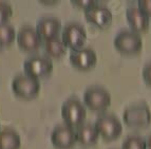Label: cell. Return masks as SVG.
<instances>
[{"label": "cell", "mask_w": 151, "mask_h": 149, "mask_svg": "<svg viewBox=\"0 0 151 149\" xmlns=\"http://www.w3.org/2000/svg\"><path fill=\"white\" fill-rule=\"evenodd\" d=\"M61 116L65 125L72 127H78L83 124L86 119V107L81 101L76 99H69L61 106Z\"/></svg>", "instance_id": "obj_2"}, {"label": "cell", "mask_w": 151, "mask_h": 149, "mask_svg": "<svg viewBox=\"0 0 151 149\" xmlns=\"http://www.w3.org/2000/svg\"><path fill=\"white\" fill-rule=\"evenodd\" d=\"M61 30V22L55 17H43L36 24V31L41 39L49 40L58 37V33Z\"/></svg>", "instance_id": "obj_13"}, {"label": "cell", "mask_w": 151, "mask_h": 149, "mask_svg": "<svg viewBox=\"0 0 151 149\" xmlns=\"http://www.w3.org/2000/svg\"><path fill=\"white\" fill-rule=\"evenodd\" d=\"M75 133L76 141L86 147L94 146L99 139V133L97 129L95 128V125L92 124H83L78 126L75 130Z\"/></svg>", "instance_id": "obj_15"}, {"label": "cell", "mask_w": 151, "mask_h": 149, "mask_svg": "<svg viewBox=\"0 0 151 149\" xmlns=\"http://www.w3.org/2000/svg\"><path fill=\"white\" fill-rule=\"evenodd\" d=\"M12 90L18 97L23 99H35L40 91L39 81L28 75H17L12 81Z\"/></svg>", "instance_id": "obj_6"}, {"label": "cell", "mask_w": 151, "mask_h": 149, "mask_svg": "<svg viewBox=\"0 0 151 149\" xmlns=\"http://www.w3.org/2000/svg\"><path fill=\"white\" fill-rule=\"evenodd\" d=\"M145 142H146V149H151V134L147 137Z\"/></svg>", "instance_id": "obj_24"}, {"label": "cell", "mask_w": 151, "mask_h": 149, "mask_svg": "<svg viewBox=\"0 0 151 149\" xmlns=\"http://www.w3.org/2000/svg\"><path fill=\"white\" fill-rule=\"evenodd\" d=\"M72 3H73L75 6H77L78 9L87 11L90 8H92V6L97 4V1H94V0H74V1H72Z\"/></svg>", "instance_id": "obj_21"}, {"label": "cell", "mask_w": 151, "mask_h": 149, "mask_svg": "<svg viewBox=\"0 0 151 149\" xmlns=\"http://www.w3.org/2000/svg\"><path fill=\"white\" fill-rule=\"evenodd\" d=\"M21 145L20 135L11 128L0 130V149H19Z\"/></svg>", "instance_id": "obj_16"}, {"label": "cell", "mask_w": 151, "mask_h": 149, "mask_svg": "<svg viewBox=\"0 0 151 149\" xmlns=\"http://www.w3.org/2000/svg\"><path fill=\"white\" fill-rule=\"evenodd\" d=\"M61 39L65 47L72 51L81 50L86 43L87 32L81 23L70 22L63 28Z\"/></svg>", "instance_id": "obj_8"}, {"label": "cell", "mask_w": 151, "mask_h": 149, "mask_svg": "<svg viewBox=\"0 0 151 149\" xmlns=\"http://www.w3.org/2000/svg\"><path fill=\"white\" fill-rule=\"evenodd\" d=\"M83 104L92 111H105L111 105V95L103 87H90L83 93Z\"/></svg>", "instance_id": "obj_3"}, {"label": "cell", "mask_w": 151, "mask_h": 149, "mask_svg": "<svg viewBox=\"0 0 151 149\" xmlns=\"http://www.w3.org/2000/svg\"><path fill=\"white\" fill-rule=\"evenodd\" d=\"M23 70L25 75L39 81L52 73L53 63L50 58L45 56H31L28 59H25L23 63Z\"/></svg>", "instance_id": "obj_5"}, {"label": "cell", "mask_w": 151, "mask_h": 149, "mask_svg": "<svg viewBox=\"0 0 151 149\" xmlns=\"http://www.w3.org/2000/svg\"><path fill=\"white\" fill-rule=\"evenodd\" d=\"M95 128L99 137L105 141H113L117 139L123 132V125L116 116L112 114H104L96 119Z\"/></svg>", "instance_id": "obj_7"}, {"label": "cell", "mask_w": 151, "mask_h": 149, "mask_svg": "<svg viewBox=\"0 0 151 149\" xmlns=\"http://www.w3.org/2000/svg\"><path fill=\"white\" fill-rule=\"evenodd\" d=\"M13 15V9L9 3L0 2V25L8 24V21Z\"/></svg>", "instance_id": "obj_20"}, {"label": "cell", "mask_w": 151, "mask_h": 149, "mask_svg": "<svg viewBox=\"0 0 151 149\" xmlns=\"http://www.w3.org/2000/svg\"><path fill=\"white\" fill-rule=\"evenodd\" d=\"M143 78L145 83L151 87V63H148L143 69Z\"/></svg>", "instance_id": "obj_23"}, {"label": "cell", "mask_w": 151, "mask_h": 149, "mask_svg": "<svg viewBox=\"0 0 151 149\" xmlns=\"http://www.w3.org/2000/svg\"><path fill=\"white\" fill-rule=\"evenodd\" d=\"M123 119L129 127L144 128L150 125L151 111L145 103L134 104L124 110Z\"/></svg>", "instance_id": "obj_1"}, {"label": "cell", "mask_w": 151, "mask_h": 149, "mask_svg": "<svg viewBox=\"0 0 151 149\" xmlns=\"http://www.w3.org/2000/svg\"><path fill=\"white\" fill-rule=\"evenodd\" d=\"M122 149H146V142L139 135H129L124 141Z\"/></svg>", "instance_id": "obj_19"}, {"label": "cell", "mask_w": 151, "mask_h": 149, "mask_svg": "<svg viewBox=\"0 0 151 149\" xmlns=\"http://www.w3.org/2000/svg\"><path fill=\"white\" fill-rule=\"evenodd\" d=\"M51 142L57 149H70L76 142V133L72 127L68 125H58L51 134Z\"/></svg>", "instance_id": "obj_11"}, {"label": "cell", "mask_w": 151, "mask_h": 149, "mask_svg": "<svg viewBox=\"0 0 151 149\" xmlns=\"http://www.w3.org/2000/svg\"><path fill=\"white\" fill-rule=\"evenodd\" d=\"M139 9L148 18H151V0H139Z\"/></svg>", "instance_id": "obj_22"}, {"label": "cell", "mask_w": 151, "mask_h": 149, "mask_svg": "<svg viewBox=\"0 0 151 149\" xmlns=\"http://www.w3.org/2000/svg\"><path fill=\"white\" fill-rule=\"evenodd\" d=\"M69 60L71 65L77 70L89 71L95 67L97 56L93 49L83 48L81 50L71 51Z\"/></svg>", "instance_id": "obj_10"}, {"label": "cell", "mask_w": 151, "mask_h": 149, "mask_svg": "<svg viewBox=\"0 0 151 149\" xmlns=\"http://www.w3.org/2000/svg\"><path fill=\"white\" fill-rule=\"evenodd\" d=\"M85 17L91 24L99 29H106L112 22V13L104 5L96 4L85 11Z\"/></svg>", "instance_id": "obj_12"}, {"label": "cell", "mask_w": 151, "mask_h": 149, "mask_svg": "<svg viewBox=\"0 0 151 149\" xmlns=\"http://www.w3.org/2000/svg\"><path fill=\"white\" fill-rule=\"evenodd\" d=\"M114 47L119 53L125 55L137 54L143 48L142 37L133 31H122L114 38Z\"/></svg>", "instance_id": "obj_4"}, {"label": "cell", "mask_w": 151, "mask_h": 149, "mask_svg": "<svg viewBox=\"0 0 151 149\" xmlns=\"http://www.w3.org/2000/svg\"><path fill=\"white\" fill-rule=\"evenodd\" d=\"M17 45L24 52L33 53L40 49L42 39L38 35L36 29L32 27H23L17 34Z\"/></svg>", "instance_id": "obj_9"}, {"label": "cell", "mask_w": 151, "mask_h": 149, "mask_svg": "<svg viewBox=\"0 0 151 149\" xmlns=\"http://www.w3.org/2000/svg\"><path fill=\"white\" fill-rule=\"evenodd\" d=\"M45 51L50 57L59 59L65 55L67 47L61 38L55 37L45 41Z\"/></svg>", "instance_id": "obj_17"}, {"label": "cell", "mask_w": 151, "mask_h": 149, "mask_svg": "<svg viewBox=\"0 0 151 149\" xmlns=\"http://www.w3.org/2000/svg\"><path fill=\"white\" fill-rule=\"evenodd\" d=\"M128 23L134 33H145L149 28V18L139 8L130 6L126 11Z\"/></svg>", "instance_id": "obj_14"}, {"label": "cell", "mask_w": 151, "mask_h": 149, "mask_svg": "<svg viewBox=\"0 0 151 149\" xmlns=\"http://www.w3.org/2000/svg\"><path fill=\"white\" fill-rule=\"evenodd\" d=\"M17 37L15 33V29L10 24L0 25V46L9 47L11 46L15 38Z\"/></svg>", "instance_id": "obj_18"}]
</instances>
